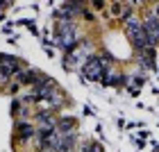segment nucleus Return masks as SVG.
<instances>
[{
  "instance_id": "f257e3e1",
  "label": "nucleus",
  "mask_w": 159,
  "mask_h": 152,
  "mask_svg": "<svg viewBox=\"0 0 159 152\" xmlns=\"http://www.w3.org/2000/svg\"><path fill=\"white\" fill-rule=\"evenodd\" d=\"M105 70H109V66H102V61H100L98 57H91V59L84 64V75L89 79H93V82L105 79Z\"/></svg>"
},
{
  "instance_id": "f03ea898",
  "label": "nucleus",
  "mask_w": 159,
  "mask_h": 152,
  "mask_svg": "<svg viewBox=\"0 0 159 152\" xmlns=\"http://www.w3.org/2000/svg\"><path fill=\"white\" fill-rule=\"evenodd\" d=\"M141 30H143V34H146L150 48L159 43V20L152 16V14H148V18H146V23L141 25Z\"/></svg>"
},
{
  "instance_id": "7ed1b4c3",
  "label": "nucleus",
  "mask_w": 159,
  "mask_h": 152,
  "mask_svg": "<svg viewBox=\"0 0 159 152\" xmlns=\"http://www.w3.org/2000/svg\"><path fill=\"white\" fill-rule=\"evenodd\" d=\"M59 39H61V48L66 50V52H70V50H73V46H75V41H77L75 27L70 25V23H64V25L59 27Z\"/></svg>"
},
{
  "instance_id": "20e7f679",
  "label": "nucleus",
  "mask_w": 159,
  "mask_h": 152,
  "mask_svg": "<svg viewBox=\"0 0 159 152\" xmlns=\"http://www.w3.org/2000/svg\"><path fill=\"white\" fill-rule=\"evenodd\" d=\"M14 73H18L16 59H14V57L2 55V59H0V82H5V79H7V77H11Z\"/></svg>"
},
{
  "instance_id": "39448f33",
  "label": "nucleus",
  "mask_w": 159,
  "mask_h": 152,
  "mask_svg": "<svg viewBox=\"0 0 159 152\" xmlns=\"http://www.w3.org/2000/svg\"><path fill=\"white\" fill-rule=\"evenodd\" d=\"M16 127H18V139L20 141H27V136H32V132H34V129H32V125H23V123H16Z\"/></svg>"
},
{
  "instance_id": "423d86ee",
  "label": "nucleus",
  "mask_w": 159,
  "mask_h": 152,
  "mask_svg": "<svg viewBox=\"0 0 159 152\" xmlns=\"http://www.w3.org/2000/svg\"><path fill=\"white\" fill-rule=\"evenodd\" d=\"M73 143H75V139L70 134H66V136H61L59 139V150H64V152H68L70 148H73Z\"/></svg>"
},
{
  "instance_id": "0eeeda50",
  "label": "nucleus",
  "mask_w": 159,
  "mask_h": 152,
  "mask_svg": "<svg viewBox=\"0 0 159 152\" xmlns=\"http://www.w3.org/2000/svg\"><path fill=\"white\" fill-rule=\"evenodd\" d=\"M75 120L73 118H61L59 123H57V127H59V132H68V129H73Z\"/></svg>"
},
{
  "instance_id": "6e6552de",
  "label": "nucleus",
  "mask_w": 159,
  "mask_h": 152,
  "mask_svg": "<svg viewBox=\"0 0 159 152\" xmlns=\"http://www.w3.org/2000/svg\"><path fill=\"white\" fill-rule=\"evenodd\" d=\"M118 79H120L118 73H116V75H114V73H107V75H105V82H107V84H116Z\"/></svg>"
},
{
  "instance_id": "1a4fd4ad",
  "label": "nucleus",
  "mask_w": 159,
  "mask_h": 152,
  "mask_svg": "<svg viewBox=\"0 0 159 152\" xmlns=\"http://www.w3.org/2000/svg\"><path fill=\"white\" fill-rule=\"evenodd\" d=\"M41 152H57V150H52V148H43Z\"/></svg>"
},
{
  "instance_id": "9d476101",
  "label": "nucleus",
  "mask_w": 159,
  "mask_h": 152,
  "mask_svg": "<svg viewBox=\"0 0 159 152\" xmlns=\"http://www.w3.org/2000/svg\"><path fill=\"white\" fill-rule=\"evenodd\" d=\"M2 7H5V2H0V9H2Z\"/></svg>"
}]
</instances>
